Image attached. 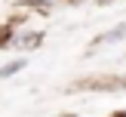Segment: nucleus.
Instances as JSON below:
<instances>
[{"mask_svg":"<svg viewBox=\"0 0 126 117\" xmlns=\"http://www.w3.org/2000/svg\"><path fill=\"white\" fill-rule=\"evenodd\" d=\"M25 68V59H18V62H12V65H3L0 68V77H9V74H16V71H22Z\"/></svg>","mask_w":126,"mask_h":117,"instance_id":"obj_1","label":"nucleus"}]
</instances>
